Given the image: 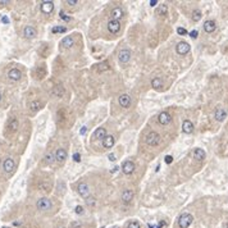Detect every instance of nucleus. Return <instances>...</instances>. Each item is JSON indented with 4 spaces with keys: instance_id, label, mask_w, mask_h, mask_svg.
Segmentation results:
<instances>
[{
    "instance_id": "obj_1",
    "label": "nucleus",
    "mask_w": 228,
    "mask_h": 228,
    "mask_svg": "<svg viewBox=\"0 0 228 228\" xmlns=\"http://www.w3.org/2000/svg\"><path fill=\"white\" fill-rule=\"evenodd\" d=\"M192 221H194V217L188 213H185V214L181 215L180 219H178V226L181 228H188L191 226Z\"/></svg>"
},
{
    "instance_id": "obj_2",
    "label": "nucleus",
    "mask_w": 228,
    "mask_h": 228,
    "mask_svg": "<svg viewBox=\"0 0 228 228\" xmlns=\"http://www.w3.org/2000/svg\"><path fill=\"white\" fill-rule=\"evenodd\" d=\"M145 142L148 145L150 146H156V145H159V142H160V136H159V133H156V132H149L148 133V136L145 137Z\"/></svg>"
},
{
    "instance_id": "obj_3",
    "label": "nucleus",
    "mask_w": 228,
    "mask_h": 228,
    "mask_svg": "<svg viewBox=\"0 0 228 228\" xmlns=\"http://www.w3.org/2000/svg\"><path fill=\"white\" fill-rule=\"evenodd\" d=\"M36 206H37V209H38V210L46 211V210H50V209H51L53 204H51V201H50L48 198H41V199L37 201Z\"/></svg>"
},
{
    "instance_id": "obj_4",
    "label": "nucleus",
    "mask_w": 228,
    "mask_h": 228,
    "mask_svg": "<svg viewBox=\"0 0 228 228\" xmlns=\"http://www.w3.org/2000/svg\"><path fill=\"white\" fill-rule=\"evenodd\" d=\"M118 59L121 63H128L131 59V50L130 49H122L121 51L118 53Z\"/></svg>"
},
{
    "instance_id": "obj_5",
    "label": "nucleus",
    "mask_w": 228,
    "mask_h": 228,
    "mask_svg": "<svg viewBox=\"0 0 228 228\" xmlns=\"http://www.w3.org/2000/svg\"><path fill=\"white\" fill-rule=\"evenodd\" d=\"M77 191H78L80 196H82V198H85V199H87L88 196H90V187H88L87 183H85V182H82V183L78 185V187H77Z\"/></svg>"
},
{
    "instance_id": "obj_6",
    "label": "nucleus",
    "mask_w": 228,
    "mask_h": 228,
    "mask_svg": "<svg viewBox=\"0 0 228 228\" xmlns=\"http://www.w3.org/2000/svg\"><path fill=\"white\" fill-rule=\"evenodd\" d=\"M176 50H177V53H178L180 55H185V54H187L188 51H190V45H188L186 41H181V42L177 44Z\"/></svg>"
},
{
    "instance_id": "obj_7",
    "label": "nucleus",
    "mask_w": 228,
    "mask_h": 228,
    "mask_svg": "<svg viewBox=\"0 0 228 228\" xmlns=\"http://www.w3.org/2000/svg\"><path fill=\"white\" fill-rule=\"evenodd\" d=\"M23 36L26 38H33L37 36V31L32 26H26L25 30H23Z\"/></svg>"
},
{
    "instance_id": "obj_8",
    "label": "nucleus",
    "mask_w": 228,
    "mask_h": 228,
    "mask_svg": "<svg viewBox=\"0 0 228 228\" xmlns=\"http://www.w3.org/2000/svg\"><path fill=\"white\" fill-rule=\"evenodd\" d=\"M14 167H15V163H14V160L12 159V158H7V159L4 160V163H3V169H4V172H7V173L13 172Z\"/></svg>"
},
{
    "instance_id": "obj_9",
    "label": "nucleus",
    "mask_w": 228,
    "mask_h": 228,
    "mask_svg": "<svg viewBox=\"0 0 228 228\" xmlns=\"http://www.w3.org/2000/svg\"><path fill=\"white\" fill-rule=\"evenodd\" d=\"M54 9V3L49 1V0H45V1L41 3V12L45 14H50Z\"/></svg>"
},
{
    "instance_id": "obj_10",
    "label": "nucleus",
    "mask_w": 228,
    "mask_h": 228,
    "mask_svg": "<svg viewBox=\"0 0 228 228\" xmlns=\"http://www.w3.org/2000/svg\"><path fill=\"white\" fill-rule=\"evenodd\" d=\"M122 171H123V173H124V174H132L133 171H135V164H133L131 160L124 161V163H123V165H122Z\"/></svg>"
},
{
    "instance_id": "obj_11",
    "label": "nucleus",
    "mask_w": 228,
    "mask_h": 228,
    "mask_svg": "<svg viewBox=\"0 0 228 228\" xmlns=\"http://www.w3.org/2000/svg\"><path fill=\"white\" fill-rule=\"evenodd\" d=\"M108 30H109V32L111 33H118L119 32V30H121V23H119V21H111L108 23Z\"/></svg>"
},
{
    "instance_id": "obj_12",
    "label": "nucleus",
    "mask_w": 228,
    "mask_h": 228,
    "mask_svg": "<svg viewBox=\"0 0 228 228\" xmlns=\"http://www.w3.org/2000/svg\"><path fill=\"white\" fill-rule=\"evenodd\" d=\"M21 77H22V73L17 68H13V69H10V71L8 72V78L12 80V81H19L21 80Z\"/></svg>"
},
{
    "instance_id": "obj_13",
    "label": "nucleus",
    "mask_w": 228,
    "mask_h": 228,
    "mask_svg": "<svg viewBox=\"0 0 228 228\" xmlns=\"http://www.w3.org/2000/svg\"><path fill=\"white\" fill-rule=\"evenodd\" d=\"M158 121H159L160 124H168V123H171L172 121V117H171V114L168 113V111H163V113H160L159 114V117H158Z\"/></svg>"
},
{
    "instance_id": "obj_14",
    "label": "nucleus",
    "mask_w": 228,
    "mask_h": 228,
    "mask_svg": "<svg viewBox=\"0 0 228 228\" xmlns=\"http://www.w3.org/2000/svg\"><path fill=\"white\" fill-rule=\"evenodd\" d=\"M133 196H135V194L132 190H124L122 192V201L124 204H130L133 200Z\"/></svg>"
},
{
    "instance_id": "obj_15",
    "label": "nucleus",
    "mask_w": 228,
    "mask_h": 228,
    "mask_svg": "<svg viewBox=\"0 0 228 228\" xmlns=\"http://www.w3.org/2000/svg\"><path fill=\"white\" fill-rule=\"evenodd\" d=\"M119 105H121L122 108H128L130 106V104H131V98H130V95H127V94H123L119 96Z\"/></svg>"
},
{
    "instance_id": "obj_16",
    "label": "nucleus",
    "mask_w": 228,
    "mask_h": 228,
    "mask_svg": "<svg viewBox=\"0 0 228 228\" xmlns=\"http://www.w3.org/2000/svg\"><path fill=\"white\" fill-rule=\"evenodd\" d=\"M65 159H67V151L64 149H58L55 153V160L58 163H63Z\"/></svg>"
},
{
    "instance_id": "obj_17",
    "label": "nucleus",
    "mask_w": 228,
    "mask_h": 228,
    "mask_svg": "<svg viewBox=\"0 0 228 228\" xmlns=\"http://www.w3.org/2000/svg\"><path fill=\"white\" fill-rule=\"evenodd\" d=\"M226 118H227V111L223 109V108H218V109L215 110V119H217L218 122H223Z\"/></svg>"
},
{
    "instance_id": "obj_18",
    "label": "nucleus",
    "mask_w": 228,
    "mask_h": 228,
    "mask_svg": "<svg viewBox=\"0 0 228 228\" xmlns=\"http://www.w3.org/2000/svg\"><path fill=\"white\" fill-rule=\"evenodd\" d=\"M73 44H75V40H73V37H72V36H65L63 40L60 41V45L63 46V48H65V49L72 48Z\"/></svg>"
},
{
    "instance_id": "obj_19",
    "label": "nucleus",
    "mask_w": 228,
    "mask_h": 228,
    "mask_svg": "<svg viewBox=\"0 0 228 228\" xmlns=\"http://www.w3.org/2000/svg\"><path fill=\"white\" fill-rule=\"evenodd\" d=\"M94 137L96 140H104V138L106 137V130L103 128V127H100L94 132Z\"/></svg>"
},
{
    "instance_id": "obj_20",
    "label": "nucleus",
    "mask_w": 228,
    "mask_h": 228,
    "mask_svg": "<svg viewBox=\"0 0 228 228\" xmlns=\"http://www.w3.org/2000/svg\"><path fill=\"white\" fill-rule=\"evenodd\" d=\"M114 136H111V135H106V137L104 138V148H106V149H110V148H113L114 146Z\"/></svg>"
},
{
    "instance_id": "obj_21",
    "label": "nucleus",
    "mask_w": 228,
    "mask_h": 228,
    "mask_svg": "<svg viewBox=\"0 0 228 228\" xmlns=\"http://www.w3.org/2000/svg\"><path fill=\"white\" fill-rule=\"evenodd\" d=\"M215 27H217V25H215V22H214V21H206L205 23H204V30H205L208 33L214 32V31H215Z\"/></svg>"
},
{
    "instance_id": "obj_22",
    "label": "nucleus",
    "mask_w": 228,
    "mask_h": 228,
    "mask_svg": "<svg viewBox=\"0 0 228 228\" xmlns=\"http://www.w3.org/2000/svg\"><path fill=\"white\" fill-rule=\"evenodd\" d=\"M28 108H30V110H32V111H37L42 108V103L40 100H33V101H31L28 104Z\"/></svg>"
},
{
    "instance_id": "obj_23",
    "label": "nucleus",
    "mask_w": 228,
    "mask_h": 228,
    "mask_svg": "<svg viewBox=\"0 0 228 228\" xmlns=\"http://www.w3.org/2000/svg\"><path fill=\"white\" fill-rule=\"evenodd\" d=\"M18 127H19V123H18L17 118H12L10 121L8 122V128H9V131H12V132H15V131L18 130Z\"/></svg>"
},
{
    "instance_id": "obj_24",
    "label": "nucleus",
    "mask_w": 228,
    "mask_h": 228,
    "mask_svg": "<svg viewBox=\"0 0 228 228\" xmlns=\"http://www.w3.org/2000/svg\"><path fill=\"white\" fill-rule=\"evenodd\" d=\"M182 131L185 133H191L194 131V124H192L191 121H185L182 124Z\"/></svg>"
},
{
    "instance_id": "obj_25",
    "label": "nucleus",
    "mask_w": 228,
    "mask_h": 228,
    "mask_svg": "<svg viewBox=\"0 0 228 228\" xmlns=\"http://www.w3.org/2000/svg\"><path fill=\"white\" fill-rule=\"evenodd\" d=\"M111 17H113V21H119L123 17V10L121 8H114L111 12Z\"/></svg>"
},
{
    "instance_id": "obj_26",
    "label": "nucleus",
    "mask_w": 228,
    "mask_h": 228,
    "mask_svg": "<svg viewBox=\"0 0 228 228\" xmlns=\"http://www.w3.org/2000/svg\"><path fill=\"white\" fill-rule=\"evenodd\" d=\"M205 151H204L203 149H195V151H194V158L196 160H204L205 159Z\"/></svg>"
},
{
    "instance_id": "obj_27",
    "label": "nucleus",
    "mask_w": 228,
    "mask_h": 228,
    "mask_svg": "<svg viewBox=\"0 0 228 228\" xmlns=\"http://www.w3.org/2000/svg\"><path fill=\"white\" fill-rule=\"evenodd\" d=\"M54 160H55V154L48 153V154L45 155V163H46V164H53Z\"/></svg>"
},
{
    "instance_id": "obj_28",
    "label": "nucleus",
    "mask_w": 228,
    "mask_h": 228,
    "mask_svg": "<svg viewBox=\"0 0 228 228\" xmlns=\"http://www.w3.org/2000/svg\"><path fill=\"white\" fill-rule=\"evenodd\" d=\"M200 19H201V12H200L199 9H196V10L192 12V21L199 22Z\"/></svg>"
},
{
    "instance_id": "obj_29",
    "label": "nucleus",
    "mask_w": 228,
    "mask_h": 228,
    "mask_svg": "<svg viewBox=\"0 0 228 228\" xmlns=\"http://www.w3.org/2000/svg\"><path fill=\"white\" fill-rule=\"evenodd\" d=\"M53 94L55 95V96H63V94H64V88L62 87V86H56V87H54Z\"/></svg>"
},
{
    "instance_id": "obj_30",
    "label": "nucleus",
    "mask_w": 228,
    "mask_h": 228,
    "mask_svg": "<svg viewBox=\"0 0 228 228\" xmlns=\"http://www.w3.org/2000/svg\"><path fill=\"white\" fill-rule=\"evenodd\" d=\"M151 86H153L154 88H160V87H161V80H160V78H158V77L153 78V81H151Z\"/></svg>"
},
{
    "instance_id": "obj_31",
    "label": "nucleus",
    "mask_w": 228,
    "mask_h": 228,
    "mask_svg": "<svg viewBox=\"0 0 228 228\" xmlns=\"http://www.w3.org/2000/svg\"><path fill=\"white\" fill-rule=\"evenodd\" d=\"M67 31V28L65 27H63V26H56V27H54V28L51 30V32L53 33H63V32H65Z\"/></svg>"
},
{
    "instance_id": "obj_32",
    "label": "nucleus",
    "mask_w": 228,
    "mask_h": 228,
    "mask_svg": "<svg viewBox=\"0 0 228 228\" xmlns=\"http://www.w3.org/2000/svg\"><path fill=\"white\" fill-rule=\"evenodd\" d=\"M158 14H160V15L167 14V5H160V8L158 9Z\"/></svg>"
},
{
    "instance_id": "obj_33",
    "label": "nucleus",
    "mask_w": 228,
    "mask_h": 228,
    "mask_svg": "<svg viewBox=\"0 0 228 228\" xmlns=\"http://www.w3.org/2000/svg\"><path fill=\"white\" fill-rule=\"evenodd\" d=\"M99 71H108V69H109L110 67H109V63H108V62H104V63H101L99 65Z\"/></svg>"
},
{
    "instance_id": "obj_34",
    "label": "nucleus",
    "mask_w": 228,
    "mask_h": 228,
    "mask_svg": "<svg viewBox=\"0 0 228 228\" xmlns=\"http://www.w3.org/2000/svg\"><path fill=\"white\" fill-rule=\"evenodd\" d=\"M127 228H140V224H138V222L133 221V222H130V223H128Z\"/></svg>"
},
{
    "instance_id": "obj_35",
    "label": "nucleus",
    "mask_w": 228,
    "mask_h": 228,
    "mask_svg": "<svg viewBox=\"0 0 228 228\" xmlns=\"http://www.w3.org/2000/svg\"><path fill=\"white\" fill-rule=\"evenodd\" d=\"M177 32H178V35H186L187 31H186V28H183V27H178V28H177Z\"/></svg>"
},
{
    "instance_id": "obj_36",
    "label": "nucleus",
    "mask_w": 228,
    "mask_h": 228,
    "mask_svg": "<svg viewBox=\"0 0 228 228\" xmlns=\"http://www.w3.org/2000/svg\"><path fill=\"white\" fill-rule=\"evenodd\" d=\"M75 210H76V213H77V214H82V213H83V208L81 206V205H77Z\"/></svg>"
},
{
    "instance_id": "obj_37",
    "label": "nucleus",
    "mask_w": 228,
    "mask_h": 228,
    "mask_svg": "<svg viewBox=\"0 0 228 228\" xmlns=\"http://www.w3.org/2000/svg\"><path fill=\"white\" fill-rule=\"evenodd\" d=\"M164 160H165V163H167V164H171L172 161H173V158H172V155H167Z\"/></svg>"
},
{
    "instance_id": "obj_38",
    "label": "nucleus",
    "mask_w": 228,
    "mask_h": 228,
    "mask_svg": "<svg viewBox=\"0 0 228 228\" xmlns=\"http://www.w3.org/2000/svg\"><path fill=\"white\" fill-rule=\"evenodd\" d=\"M87 204H88L90 206L95 205V199H94V198H87Z\"/></svg>"
},
{
    "instance_id": "obj_39",
    "label": "nucleus",
    "mask_w": 228,
    "mask_h": 228,
    "mask_svg": "<svg viewBox=\"0 0 228 228\" xmlns=\"http://www.w3.org/2000/svg\"><path fill=\"white\" fill-rule=\"evenodd\" d=\"M59 15H60V18H62V19H64V21H69V17H67V14H65L64 12H60V14H59Z\"/></svg>"
},
{
    "instance_id": "obj_40",
    "label": "nucleus",
    "mask_w": 228,
    "mask_h": 228,
    "mask_svg": "<svg viewBox=\"0 0 228 228\" xmlns=\"http://www.w3.org/2000/svg\"><path fill=\"white\" fill-rule=\"evenodd\" d=\"M198 31H196V30H194V31H191V32H190V36L192 37V38H196V37H198Z\"/></svg>"
},
{
    "instance_id": "obj_41",
    "label": "nucleus",
    "mask_w": 228,
    "mask_h": 228,
    "mask_svg": "<svg viewBox=\"0 0 228 228\" xmlns=\"http://www.w3.org/2000/svg\"><path fill=\"white\" fill-rule=\"evenodd\" d=\"M80 158H81V156H80V154H78V153H76L75 155H73V159H75V161H77V163H78V161L81 160Z\"/></svg>"
},
{
    "instance_id": "obj_42",
    "label": "nucleus",
    "mask_w": 228,
    "mask_h": 228,
    "mask_svg": "<svg viewBox=\"0 0 228 228\" xmlns=\"http://www.w3.org/2000/svg\"><path fill=\"white\" fill-rule=\"evenodd\" d=\"M108 158H109L110 161H115V160H117V158H115L114 154H109V155H108Z\"/></svg>"
},
{
    "instance_id": "obj_43",
    "label": "nucleus",
    "mask_w": 228,
    "mask_h": 228,
    "mask_svg": "<svg viewBox=\"0 0 228 228\" xmlns=\"http://www.w3.org/2000/svg\"><path fill=\"white\" fill-rule=\"evenodd\" d=\"M86 132H87V128H86V127H85V126H83V127H82V128H81V130H80V133H81V135H86Z\"/></svg>"
},
{
    "instance_id": "obj_44",
    "label": "nucleus",
    "mask_w": 228,
    "mask_h": 228,
    "mask_svg": "<svg viewBox=\"0 0 228 228\" xmlns=\"http://www.w3.org/2000/svg\"><path fill=\"white\" fill-rule=\"evenodd\" d=\"M67 3L69 4V5H75V4H77V3H78V1H77V0H68Z\"/></svg>"
},
{
    "instance_id": "obj_45",
    "label": "nucleus",
    "mask_w": 228,
    "mask_h": 228,
    "mask_svg": "<svg viewBox=\"0 0 228 228\" xmlns=\"http://www.w3.org/2000/svg\"><path fill=\"white\" fill-rule=\"evenodd\" d=\"M156 4H158L156 0H150V5H151V7H155Z\"/></svg>"
},
{
    "instance_id": "obj_46",
    "label": "nucleus",
    "mask_w": 228,
    "mask_h": 228,
    "mask_svg": "<svg viewBox=\"0 0 228 228\" xmlns=\"http://www.w3.org/2000/svg\"><path fill=\"white\" fill-rule=\"evenodd\" d=\"M0 4H1V5H5V4H9V1H8V0H0Z\"/></svg>"
},
{
    "instance_id": "obj_47",
    "label": "nucleus",
    "mask_w": 228,
    "mask_h": 228,
    "mask_svg": "<svg viewBox=\"0 0 228 228\" xmlns=\"http://www.w3.org/2000/svg\"><path fill=\"white\" fill-rule=\"evenodd\" d=\"M1 21H3L4 23H9V19H8L7 17H3V19H1Z\"/></svg>"
},
{
    "instance_id": "obj_48",
    "label": "nucleus",
    "mask_w": 228,
    "mask_h": 228,
    "mask_svg": "<svg viewBox=\"0 0 228 228\" xmlns=\"http://www.w3.org/2000/svg\"><path fill=\"white\" fill-rule=\"evenodd\" d=\"M117 171H118V167H114V168H113V169H111V171H110V172H111V173H115V172H117Z\"/></svg>"
},
{
    "instance_id": "obj_49",
    "label": "nucleus",
    "mask_w": 228,
    "mask_h": 228,
    "mask_svg": "<svg viewBox=\"0 0 228 228\" xmlns=\"http://www.w3.org/2000/svg\"><path fill=\"white\" fill-rule=\"evenodd\" d=\"M72 226H73V227H76V228H78L81 224H80V223H75V224H72Z\"/></svg>"
},
{
    "instance_id": "obj_50",
    "label": "nucleus",
    "mask_w": 228,
    "mask_h": 228,
    "mask_svg": "<svg viewBox=\"0 0 228 228\" xmlns=\"http://www.w3.org/2000/svg\"><path fill=\"white\" fill-rule=\"evenodd\" d=\"M0 100H1V94H0Z\"/></svg>"
},
{
    "instance_id": "obj_51",
    "label": "nucleus",
    "mask_w": 228,
    "mask_h": 228,
    "mask_svg": "<svg viewBox=\"0 0 228 228\" xmlns=\"http://www.w3.org/2000/svg\"><path fill=\"white\" fill-rule=\"evenodd\" d=\"M3 228H8V227H3Z\"/></svg>"
}]
</instances>
